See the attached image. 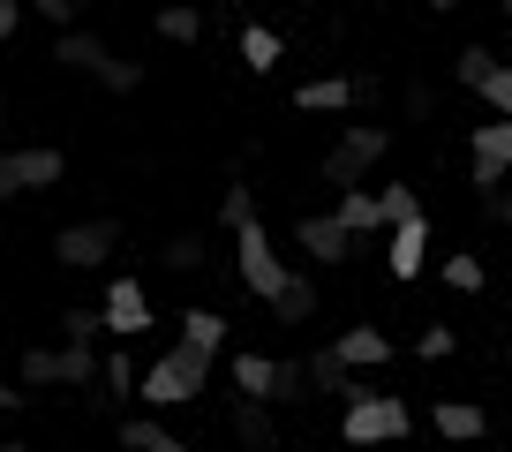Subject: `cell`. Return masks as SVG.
Segmentation results:
<instances>
[{"mask_svg": "<svg viewBox=\"0 0 512 452\" xmlns=\"http://www.w3.org/2000/svg\"><path fill=\"white\" fill-rule=\"evenodd\" d=\"M16 23H23V0H0V46L16 38Z\"/></svg>", "mask_w": 512, "mask_h": 452, "instance_id": "cell-38", "label": "cell"}, {"mask_svg": "<svg viewBox=\"0 0 512 452\" xmlns=\"http://www.w3.org/2000/svg\"><path fill=\"white\" fill-rule=\"evenodd\" d=\"M98 309H106V332H121V339H144L151 332V302H144V287H136L128 272L106 287V302H98Z\"/></svg>", "mask_w": 512, "mask_h": 452, "instance_id": "cell-11", "label": "cell"}, {"mask_svg": "<svg viewBox=\"0 0 512 452\" xmlns=\"http://www.w3.org/2000/svg\"><path fill=\"white\" fill-rule=\"evenodd\" d=\"M430 430L445 437V445H475V437H490V415H482L475 400H437L430 407Z\"/></svg>", "mask_w": 512, "mask_h": 452, "instance_id": "cell-12", "label": "cell"}, {"mask_svg": "<svg viewBox=\"0 0 512 452\" xmlns=\"http://www.w3.org/2000/svg\"><path fill=\"white\" fill-rule=\"evenodd\" d=\"M181 339L204 347V355H226V317L219 309H189V317H181Z\"/></svg>", "mask_w": 512, "mask_h": 452, "instance_id": "cell-25", "label": "cell"}, {"mask_svg": "<svg viewBox=\"0 0 512 452\" xmlns=\"http://www.w3.org/2000/svg\"><path fill=\"white\" fill-rule=\"evenodd\" d=\"M23 392H53L61 385V347H23Z\"/></svg>", "mask_w": 512, "mask_h": 452, "instance_id": "cell-24", "label": "cell"}, {"mask_svg": "<svg viewBox=\"0 0 512 452\" xmlns=\"http://www.w3.org/2000/svg\"><path fill=\"white\" fill-rule=\"evenodd\" d=\"M422 257H430V219H400L392 226V279H422Z\"/></svg>", "mask_w": 512, "mask_h": 452, "instance_id": "cell-16", "label": "cell"}, {"mask_svg": "<svg viewBox=\"0 0 512 452\" xmlns=\"http://www.w3.org/2000/svg\"><path fill=\"white\" fill-rule=\"evenodd\" d=\"M121 445H128V452H189L166 422H121Z\"/></svg>", "mask_w": 512, "mask_h": 452, "instance_id": "cell-27", "label": "cell"}, {"mask_svg": "<svg viewBox=\"0 0 512 452\" xmlns=\"http://www.w3.org/2000/svg\"><path fill=\"white\" fill-rule=\"evenodd\" d=\"M23 407V385H0V415H16Z\"/></svg>", "mask_w": 512, "mask_h": 452, "instance_id": "cell-40", "label": "cell"}, {"mask_svg": "<svg viewBox=\"0 0 512 452\" xmlns=\"http://www.w3.org/2000/svg\"><path fill=\"white\" fill-rule=\"evenodd\" d=\"M211 362H219V355H204V347L174 339V347H159V355H151V370H144V385H136V392H144L151 407H189V400H204Z\"/></svg>", "mask_w": 512, "mask_h": 452, "instance_id": "cell-1", "label": "cell"}, {"mask_svg": "<svg viewBox=\"0 0 512 452\" xmlns=\"http://www.w3.org/2000/svg\"><path fill=\"white\" fill-rule=\"evenodd\" d=\"M264 309H272V324H309V317H317V287H309L302 272H287V287H279Z\"/></svg>", "mask_w": 512, "mask_h": 452, "instance_id": "cell-21", "label": "cell"}, {"mask_svg": "<svg viewBox=\"0 0 512 452\" xmlns=\"http://www.w3.org/2000/svg\"><path fill=\"white\" fill-rule=\"evenodd\" d=\"M490 219H497V226H512V181H505V189L490 196Z\"/></svg>", "mask_w": 512, "mask_h": 452, "instance_id": "cell-39", "label": "cell"}, {"mask_svg": "<svg viewBox=\"0 0 512 452\" xmlns=\"http://www.w3.org/2000/svg\"><path fill=\"white\" fill-rule=\"evenodd\" d=\"M91 83H98V91H113V98H128V91H144V61H121V53H113Z\"/></svg>", "mask_w": 512, "mask_h": 452, "instance_id": "cell-28", "label": "cell"}, {"mask_svg": "<svg viewBox=\"0 0 512 452\" xmlns=\"http://www.w3.org/2000/svg\"><path fill=\"white\" fill-rule=\"evenodd\" d=\"M98 370H106V355H98V339H61V385L68 392H91Z\"/></svg>", "mask_w": 512, "mask_h": 452, "instance_id": "cell-19", "label": "cell"}, {"mask_svg": "<svg viewBox=\"0 0 512 452\" xmlns=\"http://www.w3.org/2000/svg\"><path fill=\"white\" fill-rule=\"evenodd\" d=\"M490 68H497V53H490V46H460V61H452V76H460L467 91H482V83H490Z\"/></svg>", "mask_w": 512, "mask_h": 452, "instance_id": "cell-30", "label": "cell"}, {"mask_svg": "<svg viewBox=\"0 0 512 452\" xmlns=\"http://www.w3.org/2000/svg\"><path fill=\"white\" fill-rule=\"evenodd\" d=\"M407 113H415V121H422V113H437V91H430V83H407Z\"/></svg>", "mask_w": 512, "mask_h": 452, "instance_id": "cell-37", "label": "cell"}, {"mask_svg": "<svg viewBox=\"0 0 512 452\" xmlns=\"http://www.w3.org/2000/svg\"><path fill=\"white\" fill-rule=\"evenodd\" d=\"M354 98H377V76H309V83H294V106L302 113H347Z\"/></svg>", "mask_w": 512, "mask_h": 452, "instance_id": "cell-10", "label": "cell"}, {"mask_svg": "<svg viewBox=\"0 0 512 452\" xmlns=\"http://www.w3.org/2000/svg\"><path fill=\"white\" fill-rule=\"evenodd\" d=\"M31 8H38L46 23H53V31H76V16L91 8V0H31Z\"/></svg>", "mask_w": 512, "mask_h": 452, "instance_id": "cell-34", "label": "cell"}, {"mask_svg": "<svg viewBox=\"0 0 512 452\" xmlns=\"http://www.w3.org/2000/svg\"><path fill=\"white\" fill-rule=\"evenodd\" d=\"M309 362V392H317V400H339V407H354V400H369V377L362 370H347V362L332 355V347H317V355H302Z\"/></svg>", "mask_w": 512, "mask_h": 452, "instance_id": "cell-9", "label": "cell"}, {"mask_svg": "<svg viewBox=\"0 0 512 452\" xmlns=\"http://www.w3.org/2000/svg\"><path fill=\"white\" fill-rule=\"evenodd\" d=\"M279 61H287V38L264 31V23H249V31H241V68H249V76H272Z\"/></svg>", "mask_w": 512, "mask_h": 452, "instance_id": "cell-22", "label": "cell"}, {"mask_svg": "<svg viewBox=\"0 0 512 452\" xmlns=\"http://www.w3.org/2000/svg\"><path fill=\"white\" fill-rule=\"evenodd\" d=\"M113 249H121V219H76L53 234V257L68 272H98V264H113Z\"/></svg>", "mask_w": 512, "mask_h": 452, "instance_id": "cell-6", "label": "cell"}, {"mask_svg": "<svg viewBox=\"0 0 512 452\" xmlns=\"http://www.w3.org/2000/svg\"><path fill=\"white\" fill-rule=\"evenodd\" d=\"M505 385H512V377H505Z\"/></svg>", "mask_w": 512, "mask_h": 452, "instance_id": "cell-45", "label": "cell"}, {"mask_svg": "<svg viewBox=\"0 0 512 452\" xmlns=\"http://www.w3.org/2000/svg\"><path fill=\"white\" fill-rule=\"evenodd\" d=\"M482 98H490V106H497V113H505V121H512V61H497V68H490V83H482Z\"/></svg>", "mask_w": 512, "mask_h": 452, "instance_id": "cell-35", "label": "cell"}, {"mask_svg": "<svg viewBox=\"0 0 512 452\" xmlns=\"http://www.w3.org/2000/svg\"><path fill=\"white\" fill-rule=\"evenodd\" d=\"M377 196H384V219H392V226H400V219H422V196L407 189V181H392V189H377Z\"/></svg>", "mask_w": 512, "mask_h": 452, "instance_id": "cell-33", "label": "cell"}, {"mask_svg": "<svg viewBox=\"0 0 512 452\" xmlns=\"http://www.w3.org/2000/svg\"><path fill=\"white\" fill-rule=\"evenodd\" d=\"M234 272H241V287H249L256 302H272V294L287 287V257L272 249V226H264V219H249L234 234Z\"/></svg>", "mask_w": 512, "mask_h": 452, "instance_id": "cell-4", "label": "cell"}, {"mask_svg": "<svg viewBox=\"0 0 512 452\" xmlns=\"http://www.w3.org/2000/svg\"><path fill=\"white\" fill-rule=\"evenodd\" d=\"M53 61L76 68V76H98V68L113 61V46H106L98 31H83V23H76V31H53Z\"/></svg>", "mask_w": 512, "mask_h": 452, "instance_id": "cell-13", "label": "cell"}, {"mask_svg": "<svg viewBox=\"0 0 512 452\" xmlns=\"http://www.w3.org/2000/svg\"><path fill=\"white\" fill-rule=\"evenodd\" d=\"M505 16H512V0H505Z\"/></svg>", "mask_w": 512, "mask_h": 452, "instance_id": "cell-43", "label": "cell"}, {"mask_svg": "<svg viewBox=\"0 0 512 452\" xmlns=\"http://www.w3.org/2000/svg\"><path fill=\"white\" fill-rule=\"evenodd\" d=\"M226 422H234V437H241L249 452H272V400L234 392V400H226Z\"/></svg>", "mask_w": 512, "mask_h": 452, "instance_id": "cell-15", "label": "cell"}, {"mask_svg": "<svg viewBox=\"0 0 512 452\" xmlns=\"http://www.w3.org/2000/svg\"><path fill=\"white\" fill-rule=\"evenodd\" d=\"M61 174H68V159H61L53 144L8 151V159H0V204H8V196H38V189H53Z\"/></svg>", "mask_w": 512, "mask_h": 452, "instance_id": "cell-7", "label": "cell"}, {"mask_svg": "<svg viewBox=\"0 0 512 452\" xmlns=\"http://www.w3.org/2000/svg\"><path fill=\"white\" fill-rule=\"evenodd\" d=\"M452 347H460V339H452V324H430V332L415 339V355H422V362H445Z\"/></svg>", "mask_w": 512, "mask_h": 452, "instance_id": "cell-36", "label": "cell"}, {"mask_svg": "<svg viewBox=\"0 0 512 452\" xmlns=\"http://www.w3.org/2000/svg\"><path fill=\"white\" fill-rule=\"evenodd\" d=\"M384 151H392V129H384V121H347V129L332 136V151H324V181H332V189H362Z\"/></svg>", "mask_w": 512, "mask_h": 452, "instance_id": "cell-3", "label": "cell"}, {"mask_svg": "<svg viewBox=\"0 0 512 452\" xmlns=\"http://www.w3.org/2000/svg\"><path fill=\"white\" fill-rule=\"evenodd\" d=\"M249 219H256V189H249V181H234V189L219 196V226H226V234H241Z\"/></svg>", "mask_w": 512, "mask_h": 452, "instance_id": "cell-29", "label": "cell"}, {"mask_svg": "<svg viewBox=\"0 0 512 452\" xmlns=\"http://www.w3.org/2000/svg\"><path fill=\"white\" fill-rule=\"evenodd\" d=\"M339 226L347 234H384V196H369V189H339Z\"/></svg>", "mask_w": 512, "mask_h": 452, "instance_id": "cell-20", "label": "cell"}, {"mask_svg": "<svg viewBox=\"0 0 512 452\" xmlns=\"http://www.w3.org/2000/svg\"><path fill=\"white\" fill-rule=\"evenodd\" d=\"M136 385H144L136 355H128V347H106V370H98V415H113V407H121Z\"/></svg>", "mask_w": 512, "mask_h": 452, "instance_id": "cell-17", "label": "cell"}, {"mask_svg": "<svg viewBox=\"0 0 512 452\" xmlns=\"http://www.w3.org/2000/svg\"><path fill=\"white\" fill-rule=\"evenodd\" d=\"M430 8H445V16H452V8H467V0H430Z\"/></svg>", "mask_w": 512, "mask_h": 452, "instance_id": "cell-41", "label": "cell"}, {"mask_svg": "<svg viewBox=\"0 0 512 452\" xmlns=\"http://www.w3.org/2000/svg\"><path fill=\"white\" fill-rule=\"evenodd\" d=\"M159 38H166V46H196V38H204V8L166 0V8H159Z\"/></svg>", "mask_w": 512, "mask_h": 452, "instance_id": "cell-23", "label": "cell"}, {"mask_svg": "<svg viewBox=\"0 0 512 452\" xmlns=\"http://www.w3.org/2000/svg\"><path fill=\"white\" fill-rule=\"evenodd\" d=\"M219 8H226V0H219Z\"/></svg>", "mask_w": 512, "mask_h": 452, "instance_id": "cell-44", "label": "cell"}, {"mask_svg": "<svg viewBox=\"0 0 512 452\" xmlns=\"http://www.w3.org/2000/svg\"><path fill=\"white\" fill-rule=\"evenodd\" d=\"M0 452H31V445H16V437H0Z\"/></svg>", "mask_w": 512, "mask_h": 452, "instance_id": "cell-42", "label": "cell"}, {"mask_svg": "<svg viewBox=\"0 0 512 452\" xmlns=\"http://www.w3.org/2000/svg\"><path fill=\"white\" fill-rule=\"evenodd\" d=\"M445 287H452V294H482V257L452 249V257H445Z\"/></svg>", "mask_w": 512, "mask_h": 452, "instance_id": "cell-31", "label": "cell"}, {"mask_svg": "<svg viewBox=\"0 0 512 452\" xmlns=\"http://www.w3.org/2000/svg\"><path fill=\"white\" fill-rule=\"evenodd\" d=\"M505 181H512V121H475V136H467V189L490 204Z\"/></svg>", "mask_w": 512, "mask_h": 452, "instance_id": "cell-5", "label": "cell"}, {"mask_svg": "<svg viewBox=\"0 0 512 452\" xmlns=\"http://www.w3.org/2000/svg\"><path fill=\"white\" fill-rule=\"evenodd\" d=\"M354 242H362V234H347L339 211H309V219H294V249H302L309 264H347Z\"/></svg>", "mask_w": 512, "mask_h": 452, "instance_id": "cell-8", "label": "cell"}, {"mask_svg": "<svg viewBox=\"0 0 512 452\" xmlns=\"http://www.w3.org/2000/svg\"><path fill=\"white\" fill-rule=\"evenodd\" d=\"M407 430H415V407H407L400 392H369V400L339 407V437H347L354 452H377V445H407Z\"/></svg>", "mask_w": 512, "mask_h": 452, "instance_id": "cell-2", "label": "cell"}, {"mask_svg": "<svg viewBox=\"0 0 512 452\" xmlns=\"http://www.w3.org/2000/svg\"><path fill=\"white\" fill-rule=\"evenodd\" d=\"M226 370H234V392H249V400H272L279 355H256V347H241V355H226Z\"/></svg>", "mask_w": 512, "mask_h": 452, "instance_id": "cell-18", "label": "cell"}, {"mask_svg": "<svg viewBox=\"0 0 512 452\" xmlns=\"http://www.w3.org/2000/svg\"><path fill=\"white\" fill-rule=\"evenodd\" d=\"M204 257H211L204 234H174V242H159V264H166V272H204Z\"/></svg>", "mask_w": 512, "mask_h": 452, "instance_id": "cell-26", "label": "cell"}, {"mask_svg": "<svg viewBox=\"0 0 512 452\" xmlns=\"http://www.w3.org/2000/svg\"><path fill=\"white\" fill-rule=\"evenodd\" d=\"M61 332H68V339H98V332H106V309H98V302H76V309L61 317Z\"/></svg>", "mask_w": 512, "mask_h": 452, "instance_id": "cell-32", "label": "cell"}, {"mask_svg": "<svg viewBox=\"0 0 512 452\" xmlns=\"http://www.w3.org/2000/svg\"><path fill=\"white\" fill-rule=\"evenodd\" d=\"M332 355L347 362V370H377V362H400V355H392V339H384L377 324H347V332L332 339Z\"/></svg>", "mask_w": 512, "mask_h": 452, "instance_id": "cell-14", "label": "cell"}]
</instances>
